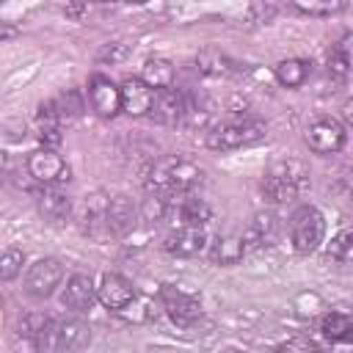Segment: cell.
Wrapping results in <instances>:
<instances>
[{"label":"cell","instance_id":"obj_1","mask_svg":"<svg viewBox=\"0 0 353 353\" xmlns=\"http://www.w3.org/2000/svg\"><path fill=\"white\" fill-rule=\"evenodd\" d=\"M204 179V171L185 160V157H160L149 174H146V190L154 193V196H185L190 193L193 188H199Z\"/></svg>","mask_w":353,"mask_h":353},{"label":"cell","instance_id":"obj_2","mask_svg":"<svg viewBox=\"0 0 353 353\" xmlns=\"http://www.w3.org/2000/svg\"><path fill=\"white\" fill-rule=\"evenodd\" d=\"M306 185H309V174L303 171L301 163H276L262 179V193L276 204H287L298 199V193Z\"/></svg>","mask_w":353,"mask_h":353},{"label":"cell","instance_id":"obj_3","mask_svg":"<svg viewBox=\"0 0 353 353\" xmlns=\"http://www.w3.org/2000/svg\"><path fill=\"white\" fill-rule=\"evenodd\" d=\"M265 135V124L256 121V119H232V121H223V124H215L210 132H207V146L215 149V152H229V149H240V146H248L254 141H259Z\"/></svg>","mask_w":353,"mask_h":353},{"label":"cell","instance_id":"obj_4","mask_svg":"<svg viewBox=\"0 0 353 353\" xmlns=\"http://www.w3.org/2000/svg\"><path fill=\"white\" fill-rule=\"evenodd\" d=\"M323 234H325V218L317 207L312 204H303L295 210L292 221H290V240L295 245L298 254H312L317 251V245L323 243Z\"/></svg>","mask_w":353,"mask_h":353},{"label":"cell","instance_id":"obj_5","mask_svg":"<svg viewBox=\"0 0 353 353\" xmlns=\"http://www.w3.org/2000/svg\"><path fill=\"white\" fill-rule=\"evenodd\" d=\"M63 279V265L55 256L36 259L25 273V292L33 298H50Z\"/></svg>","mask_w":353,"mask_h":353},{"label":"cell","instance_id":"obj_6","mask_svg":"<svg viewBox=\"0 0 353 353\" xmlns=\"http://www.w3.org/2000/svg\"><path fill=\"white\" fill-rule=\"evenodd\" d=\"M28 174L41 185H55L69 179V165L55 149H36L28 154Z\"/></svg>","mask_w":353,"mask_h":353},{"label":"cell","instance_id":"obj_7","mask_svg":"<svg viewBox=\"0 0 353 353\" xmlns=\"http://www.w3.org/2000/svg\"><path fill=\"white\" fill-rule=\"evenodd\" d=\"M306 143L317 154H334L345 146V127L336 119H314L306 127Z\"/></svg>","mask_w":353,"mask_h":353},{"label":"cell","instance_id":"obj_8","mask_svg":"<svg viewBox=\"0 0 353 353\" xmlns=\"http://www.w3.org/2000/svg\"><path fill=\"white\" fill-rule=\"evenodd\" d=\"M97 301L105 309L121 312V309H127L135 301V287L121 273H105L102 281H99V287H97Z\"/></svg>","mask_w":353,"mask_h":353},{"label":"cell","instance_id":"obj_9","mask_svg":"<svg viewBox=\"0 0 353 353\" xmlns=\"http://www.w3.org/2000/svg\"><path fill=\"white\" fill-rule=\"evenodd\" d=\"M88 102L102 119H113L121 110V85H116L110 77H91L88 83Z\"/></svg>","mask_w":353,"mask_h":353},{"label":"cell","instance_id":"obj_10","mask_svg":"<svg viewBox=\"0 0 353 353\" xmlns=\"http://www.w3.org/2000/svg\"><path fill=\"white\" fill-rule=\"evenodd\" d=\"M91 342V328L85 320L80 317H66L61 323H55V336H52V347L58 353H74L83 350Z\"/></svg>","mask_w":353,"mask_h":353},{"label":"cell","instance_id":"obj_11","mask_svg":"<svg viewBox=\"0 0 353 353\" xmlns=\"http://www.w3.org/2000/svg\"><path fill=\"white\" fill-rule=\"evenodd\" d=\"M160 298H163V306H165L168 317H171L174 323H179V325H190V323H196V320L201 317V303H199L193 295L182 292V290L163 287Z\"/></svg>","mask_w":353,"mask_h":353},{"label":"cell","instance_id":"obj_12","mask_svg":"<svg viewBox=\"0 0 353 353\" xmlns=\"http://www.w3.org/2000/svg\"><path fill=\"white\" fill-rule=\"evenodd\" d=\"M94 301H97V287H94L91 276H85V273H74V276L66 281L63 292H61V303H63L69 312H74V314L88 312Z\"/></svg>","mask_w":353,"mask_h":353},{"label":"cell","instance_id":"obj_13","mask_svg":"<svg viewBox=\"0 0 353 353\" xmlns=\"http://www.w3.org/2000/svg\"><path fill=\"white\" fill-rule=\"evenodd\" d=\"M154 102V91L141 77H127L121 83V110L127 116H149Z\"/></svg>","mask_w":353,"mask_h":353},{"label":"cell","instance_id":"obj_14","mask_svg":"<svg viewBox=\"0 0 353 353\" xmlns=\"http://www.w3.org/2000/svg\"><path fill=\"white\" fill-rule=\"evenodd\" d=\"M185 94L176 91V88H163V91H154V102H152V119L160 121V124H176L185 119Z\"/></svg>","mask_w":353,"mask_h":353},{"label":"cell","instance_id":"obj_15","mask_svg":"<svg viewBox=\"0 0 353 353\" xmlns=\"http://www.w3.org/2000/svg\"><path fill=\"white\" fill-rule=\"evenodd\" d=\"M165 251L176 254V256H196L204 251L207 245V232L204 226H179L176 232H171L165 237Z\"/></svg>","mask_w":353,"mask_h":353},{"label":"cell","instance_id":"obj_16","mask_svg":"<svg viewBox=\"0 0 353 353\" xmlns=\"http://www.w3.org/2000/svg\"><path fill=\"white\" fill-rule=\"evenodd\" d=\"M138 218H141V210L130 196L119 193L110 199V207H108V232L110 234H127Z\"/></svg>","mask_w":353,"mask_h":353},{"label":"cell","instance_id":"obj_17","mask_svg":"<svg viewBox=\"0 0 353 353\" xmlns=\"http://www.w3.org/2000/svg\"><path fill=\"white\" fill-rule=\"evenodd\" d=\"M36 207H39V215L50 223H63L72 212V199L55 188H44L39 196H36Z\"/></svg>","mask_w":353,"mask_h":353},{"label":"cell","instance_id":"obj_18","mask_svg":"<svg viewBox=\"0 0 353 353\" xmlns=\"http://www.w3.org/2000/svg\"><path fill=\"white\" fill-rule=\"evenodd\" d=\"M276 229H279V218H276L273 212H256L254 221L243 229V243H245V248L254 251V248H262V245L273 243Z\"/></svg>","mask_w":353,"mask_h":353},{"label":"cell","instance_id":"obj_19","mask_svg":"<svg viewBox=\"0 0 353 353\" xmlns=\"http://www.w3.org/2000/svg\"><path fill=\"white\" fill-rule=\"evenodd\" d=\"M174 77H176V69L171 61L165 58H149L143 63V72H141V80L152 88V91H163V88H174Z\"/></svg>","mask_w":353,"mask_h":353},{"label":"cell","instance_id":"obj_20","mask_svg":"<svg viewBox=\"0 0 353 353\" xmlns=\"http://www.w3.org/2000/svg\"><path fill=\"white\" fill-rule=\"evenodd\" d=\"M273 74H276L279 85H284V88H301L309 80V74H312V63L303 61V58H287V61H279L273 66Z\"/></svg>","mask_w":353,"mask_h":353},{"label":"cell","instance_id":"obj_21","mask_svg":"<svg viewBox=\"0 0 353 353\" xmlns=\"http://www.w3.org/2000/svg\"><path fill=\"white\" fill-rule=\"evenodd\" d=\"M176 210L182 226H204L207 221H212V207L204 201V199H196V196H185L179 199V204L174 207V199H171V212Z\"/></svg>","mask_w":353,"mask_h":353},{"label":"cell","instance_id":"obj_22","mask_svg":"<svg viewBox=\"0 0 353 353\" xmlns=\"http://www.w3.org/2000/svg\"><path fill=\"white\" fill-rule=\"evenodd\" d=\"M248 254L245 243H243V234H223L212 243V251H210V259L218 262V265H234L240 262L243 256Z\"/></svg>","mask_w":353,"mask_h":353},{"label":"cell","instance_id":"obj_23","mask_svg":"<svg viewBox=\"0 0 353 353\" xmlns=\"http://www.w3.org/2000/svg\"><path fill=\"white\" fill-rule=\"evenodd\" d=\"M320 331L325 334V339L331 342H353V320L342 312H331L323 317Z\"/></svg>","mask_w":353,"mask_h":353},{"label":"cell","instance_id":"obj_24","mask_svg":"<svg viewBox=\"0 0 353 353\" xmlns=\"http://www.w3.org/2000/svg\"><path fill=\"white\" fill-rule=\"evenodd\" d=\"M347 74H350V52H347V41H339L328 55V77L345 83Z\"/></svg>","mask_w":353,"mask_h":353},{"label":"cell","instance_id":"obj_25","mask_svg":"<svg viewBox=\"0 0 353 353\" xmlns=\"http://www.w3.org/2000/svg\"><path fill=\"white\" fill-rule=\"evenodd\" d=\"M325 251L336 262H353V229H342L339 234H334Z\"/></svg>","mask_w":353,"mask_h":353},{"label":"cell","instance_id":"obj_26","mask_svg":"<svg viewBox=\"0 0 353 353\" xmlns=\"http://www.w3.org/2000/svg\"><path fill=\"white\" fill-rule=\"evenodd\" d=\"M52 105H55V110L61 113V119L63 121H69V119H77L80 113H83V99H80V94L77 91H63V94H58L55 99H52Z\"/></svg>","mask_w":353,"mask_h":353},{"label":"cell","instance_id":"obj_27","mask_svg":"<svg viewBox=\"0 0 353 353\" xmlns=\"http://www.w3.org/2000/svg\"><path fill=\"white\" fill-rule=\"evenodd\" d=\"M22 265H25V251L22 248L3 251V256H0V279L3 281H14L22 273Z\"/></svg>","mask_w":353,"mask_h":353},{"label":"cell","instance_id":"obj_28","mask_svg":"<svg viewBox=\"0 0 353 353\" xmlns=\"http://www.w3.org/2000/svg\"><path fill=\"white\" fill-rule=\"evenodd\" d=\"M196 66H199V72L212 74V77H221V74H229V72H232V61L223 58V55H218V52H204V55H199V58H196Z\"/></svg>","mask_w":353,"mask_h":353},{"label":"cell","instance_id":"obj_29","mask_svg":"<svg viewBox=\"0 0 353 353\" xmlns=\"http://www.w3.org/2000/svg\"><path fill=\"white\" fill-rule=\"evenodd\" d=\"M292 8L301 11V14H309V17H331V14L345 11L347 3H317V0L303 3V0H298V3H292Z\"/></svg>","mask_w":353,"mask_h":353},{"label":"cell","instance_id":"obj_30","mask_svg":"<svg viewBox=\"0 0 353 353\" xmlns=\"http://www.w3.org/2000/svg\"><path fill=\"white\" fill-rule=\"evenodd\" d=\"M130 55V47L127 44H121V41H110V44H102L99 50H97V61L99 63H121L124 58Z\"/></svg>","mask_w":353,"mask_h":353},{"label":"cell","instance_id":"obj_31","mask_svg":"<svg viewBox=\"0 0 353 353\" xmlns=\"http://www.w3.org/2000/svg\"><path fill=\"white\" fill-rule=\"evenodd\" d=\"M276 353H320V347L314 345V342H309V339H290V342H284V345H279L276 347Z\"/></svg>","mask_w":353,"mask_h":353},{"label":"cell","instance_id":"obj_32","mask_svg":"<svg viewBox=\"0 0 353 353\" xmlns=\"http://www.w3.org/2000/svg\"><path fill=\"white\" fill-rule=\"evenodd\" d=\"M251 11L256 14V22H270V19H273V14H276V8H273V6H251Z\"/></svg>","mask_w":353,"mask_h":353},{"label":"cell","instance_id":"obj_33","mask_svg":"<svg viewBox=\"0 0 353 353\" xmlns=\"http://www.w3.org/2000/svg\"><path fill=\"white\" fill-rule=\"evenodd\" d=\"M342 113H345V119L353 124V99L350 102H345V108H342Z\"/></svg>","mask_w":353,"mask_h":353},{"label":"cell","instance_id":"obj_34","mask_svg":"<svg viewBox=\"0 0 353 353\" xmlns=\"http://www.w3.org/2000/svg\"><path fill=\"white\" fill-rule=\"evenodd\" d=\"M226 353H237V350H226Z\"/></svg>","mask_w":353,"mask_h":353}]
</instances>
